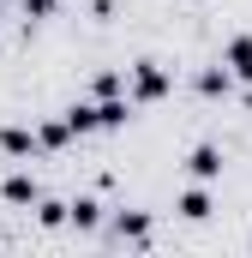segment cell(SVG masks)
<instances>
[{
    "label": "cell",
    "mask_w": 252,
    "mask_h": 258,
    "mask_svg": "<svg viewBox=\"0 0 252 258\" xmlns=\"http://www.w3.org/2000/svg\"><path fill=\"white\" fill-rule=\"evenodd\" d=\"M132 96H138V102L168 96V72H162V60H138V66H132Z\"/></svg>",
    "instance_id": "obj_1"
},
{
    "label": "cell",
    "mask_w": 252,
    "mask_h": 258,
    "mask_svg": "<svg viewBox=\"0 0 252 258\" xmlns=\"http://www.w3.org/2000/svg\"><path fill=\"white\" fill-rule=\"evenodd\" d=\"M186 174H192V180H216V174H222V150H216V144H192Z\"/></svg>",
    "instance_id": "obj_2"
},
{
    "label": "cell",
    "mask_w": 252,
    "mask_h": 258,
    "mask_svg": "<svg viewBox=\"0 0 252 258\" xmlns=\"http://www.w3.org/2000/svg\"><path fill=\"white\" fill-rule=\"evenodd\" d=\"M222 66H228V78H252V36H228Z\"/></svg>",
    "instance_id": "obj_3"
},
{
    "label": "cell",
    "mask_w": 252,
    "mask_h": 258,
    "mask_svg": "<svg viewBox=\"0 0 252 258\" xmlns=\"http://www.w3.org/2000/svg\"><path fill=\"white\" fill-rule=\"evenodd\" d=\"M66 222H72V228H96V222H102V204H96V198H78V204H66Z\"/></svg>",
    "instance_id": "obj_4"
},
{
    "label": "cell",
    "mask_w": 252,
    "mask_h": 258,
    "mask_svg": "<svg viewBox=\"0 0 252 258\" xmlns=\"http://www.w3.org/2000/svg\"><path fill=\"white\" fill-rule=\"evenodd\" d=\"M0 192H6V204H36V180H30V174H6Z\"/></svg>",
    "instance_id": "obj_5"
},
{
    "label": "cell",
    "mask_w": 252,
    "mask_h": 258,
    "mask_svg": "<svg viewBox=\"0 0 252 258\" xmlns=\"http://www.w3.org/2000/svg\"><path fill=\"white\" fill-rule=\"evenodd\" d=\"M180 216H186V222H204V216H210V192H204V186L180 192Z\"/></svg>",
    "instance_id": "obj_6"
},
{
    "label": "cell",
    "mask_w": 252,
    "mask_h": 258,
    "mask_svg": "<svg viewBox=\"0 0 252 258\" xmlns=\"http://www.w3.org/2000/svg\"><path fill=\"white\" fill-rule=\"evenodd\" d=\"M228 84H234V78H228V66H210V72H198V90H204V96H228Z\"/></svg>",
    "instance_id": "obj_7"
},
{
    "label": "cell",
    "mask_w": 252,
    "mask_h": 258,
    "mask_svg": "<svg viewBox=\"0 0 252 258\" xmlns=\"http://www.w3.org/2000/svg\"><path fill=\"white\" fill-rule=\"evenodd\" d=\"M0 144H6V156H30V150H36V138H30L24 126H6V132H0Z\"/></svg>",
    "instance_id": "obj_8"
},
{
    "label": "cell",
    "mask_w": 252,
    "mask_h": 258,
    "mask_svg": "<svg viewBox=\"0 0 252 258\" xmlns=\"http://www.w3.org/2000/svg\"><path fill=\"white\" fill-rule=\"evenodd\" d=\"M114 234H120V240H144V234H150V222H144V216H114Z\"/></svg>",
    "instance_id": "obj_9"
},
{
    "label": "cell",
    "mask_w": 252,
    "mask_h": 258,
    "mask_svg": "<svg viewBox=\"0 0 252 258\" xmlns=\"http://www.w3.org/2000/svg\"><path fill=\"white\" fill-rule=\"evenodd\" d=\"M60 0H24V18H54Z\"/></svg>",
    "instance_id": "obj_10"
}]
</instances>
